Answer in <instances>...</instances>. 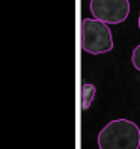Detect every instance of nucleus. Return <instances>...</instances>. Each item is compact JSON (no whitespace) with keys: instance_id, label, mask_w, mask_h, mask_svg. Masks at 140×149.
Masks as SVG:
<instances>
[{"instance_id":"f257e3e1","label":"nucleus","mask_w":140,"mask_h":149,"mask_svg":"<svg viewBox=\"0 0 140 149\" xmlns=\"http://www.w3.org/2000/svg\"><path fill=\"white\" fill-rule=\"evenodd\" d=\"M100 149H139L140 128L128 119L110 120L98 134Z\"/></svg>"},{"instance_id":"f03ea898","label":"nucleus","mask_w":140,"mask_h":149,"mask_svg":"<svg viewBox=\"0 0 140 149\" xmlns=\"http://www.w3.org/2000/svg\"><path fill=\"white\" fill-rule=\"evenodd\" d=\"M80 44L86 53L104 54L113 50L110 27L97 18H84L80 24Z\"/></svg>"},{"instance_id":"7ed1b4c3","label":"nucleus","mask_w":140,"mask_h":149,"mask_svg":"<svg viewBox=\"0 0 140 149\" xmlns=\"http://www.w3.org/2000/svg\"><path fill=\"white\" fill-rule=\"evenodd\" d=\"M91 12L106 24H120L130 15V0H91Z\"/></svg>"},{"instance_id":"20e7f679","label":"nucleus","mask_w":140,"mask_h":149,"mask_svg":"<svg viewBox=\"0 0 140 149\" xmlns=\"http://www.w3.org/2000/svg\"><path fill=\"white\" fill-rule=\"evenodd\" d=\"M95 95H97V87L93 84H89V83L83 84V87H81V107H83V110H87L91 107Z\"/></svg>"},{"instance_id":"39448f33","label":"nucleus","mask_w":140,"mask_h":149,"mask_svg":"<svg viewBox=\"0 0 140 149\" xmlns=\"http://www.w3.org/2000/svg\"><path fill=\"white\" fill-rule=\"evenodd\" d=\"M131 62H133V66L140 72V44L133 50V54H131Z\"/></svg>"},{"instance_id":"423d86ee","label":"nucleus","mask_w":140,"mask_h":149,"mask_svg":"<svg viewBox=\"0 0 140 149\" xmlns=\"http://www.w3.org/2000/svg\"><path fill=\"white\" fill-rule=\"evenodd\" d=\"M139 29H140V15H139Z\"/></svg>"}]
</instances>
